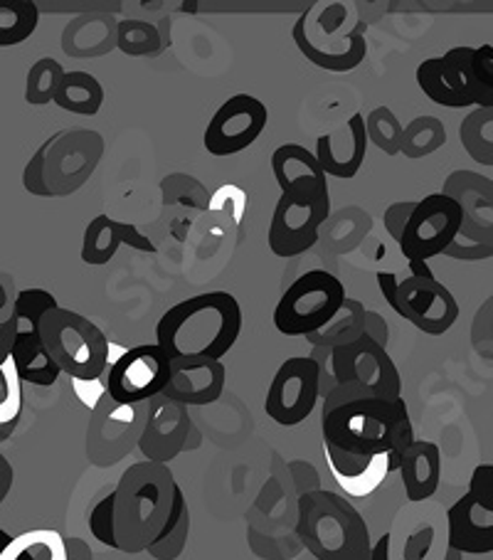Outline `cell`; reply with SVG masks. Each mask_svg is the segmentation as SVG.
Here are the masks:
<instances>
[{
  "label": "cell",
  "instance_id": "obj_1",
  "mask_svg": "<svg viewBox=\"0 0 493 560\" xmlns=\"http://www.w3.org/2000/svg\"><path fill=\"white\" fill-rule=\"evenodd\" d=\"M321 432L324 442L351 455H388L392 475L400 469L404 452L418 440L404 398H378L357 385H336L326 395Z\"/></svg>",
  "mask_w": 493,
  "mask_h": 560
},
{
  "label": "cell",
  "instance_id": "obj_2",
  "mask_svg": "<svg viewBox=\"0 0 493 560\" xmlns=\"http://www.w3.org/2000/svg\"><path fill=\"white\" fill-rule=\"evenodd\" d=\"M242 306L230 292L196 294L171 306L156 326V343L171 361L212 359L232 351L242 334Z\"/></svg>",
  "mask_w": 493,
  "mask_h": 560
},
{
  "label": "cell",
  "instance_id": "obj_3",
  "mask_svg": "<svg viewBox=\"0 0 493 560\" xmlns=\"http://www.w3.org/2000/svg\"><path fill=\"white\" fill-rule=\"evenodd\" d=\"M178 481L168 465L137 462L124 471L114 494L116 550L146 553L171 516Z\"/></svg>",
  "mask_w": 493,
  "mask_h": 560
},
{
  "label": "cell",
  "instance_id": "obj_4",
  "mask_svg": "<svg viewBox=\"0 0 493 560\" xmlns=\"http://www.w3.org/2000/svg\"><path fill=\"white\" fill-rule=\"evenodd\" d=\"M296 534L316 560H371V528L351 501L328 489L298 497Z\"/></svg>",
  "mask_w": 493,
  "mask_h": 560
},
{
  "label": "cell",
  "instance_id": "obj_5",
  "mask_svg": "<svg viewBox=\"0 0 493 560\" xmlns=\"http://www.w3.org/2000/svg\"><path fill=\"white\" fill-rule=\"evenodd\" d=\"M40 336L47 351L70 381H99L109 369L111 343L90 318L57 306L45 314Z\"/></svg>",
  "mask_w": 493,
  "mask_h": 560
},
{
  "label": "cell",
  "instance_id": "obj_6",
  "mask_svg": "<svg viewBox=\"0 0 493 560\" xmlns=\"http://www.w3.org/2000/svg\"><path fill=\"white\" fill-rule=\"evenodd\" d=\"M341 279L326 269H312L286 287L274 306V326L284 336H306L321 331L341 312L345 302Z\"/></svg>",
  "mask_w": 493,
  "mask_h": 560
},
{
  "label": "cell",
  "instance_id": "obj_7",
  "mask_svg": "<svg viewBox=\"0 0 493 560\" xmlns=\"http://www.w3.org/2000/svg\"><path fill=\"white\" fill-rule=\"evenodd\" d=\"M149 402L121 405L109 393L94 405L86 424V459L99 469H109L139 450Z\"/></svg>",
  "mask_w": 493,
  "mask_h": 560
},
{
  "label": "cell",
  "instance_id": "obj_8",
  "mask_svg": "<svg viewBox=\"0 0 493 560\" xmlns=\"http://www.w3.org/2000/svg\"><path fill=\"white\" fill-rule=\"evenodd\" d=\"M447 536L463 556L493 553V465L471 471L463 497L447 511Z\"/></svg>",
  "mask_w": 493,
  "mask_h": 560
},
{
  "label": "cell",
  "instance_id": "obj_9",
  "mask_svg": "<svg viewBox=\"0 0 493 560\" xmlns=\"http://www.w3.org/2000/svg\"><path fill=\"white\" fill-rule=\"evenodd\" d=\"M104 137L94 129H60L45 159V183L52 198L72 196L94 176L104 156Z\"/></svg>",
  "mask_w": 493,
  "mask_h": 560
},
{
  "label": "cell",
  "instance_id": "obj_10",
  "mask_svg": "<svg viewBox=\"0 0 493 560\" xmlns=\"http://www.w3.org/2000/svg\"><path fill=\"white\" fill-rule=\"evenodd\" d=\"M461 208L444 192H430L412 210V218L400 237V253L408 262H427L444 255L459 237Z\"/></svg>",
  "mask_w": 493,
  "mask_h": 560
},
{
  "label": "cell",
  "instance_id": "obj_11",
  "mask_svg": "<svg viewBox=\"0 0 493 560\" xmlns=\"http://www.w3.org/2000/svg\"><path fill=\"white\" fill-rule=\"evenodd\" d=\"M171 359L159 343H141L121 351L104 373L106 393L121 405L149 402L166 390Z\"/></svg>",
  "mask_w": 493,
  "mask_h": 560
},
{
  "label": "cell",
  "instance_id": "obj_12",
  "mask_svg": "<svg viewBox=\"0 0 493 560\" xmlns=\"http://www.w3.org/2000/svg\"><path fill=\"white\" fill-rule=\"evenodd\" d=\"M321 400V371L308 355L286 359L267 388L265 412L282 428H296L312 418Z\"/></svg>",
  "mask_w": 493,
  "mask_h": 560
},
{
  "label": "cell",
  "instance_id": "obj_13",
  "mask_svg": "<svg viewBox=\"0 0 493 560\" xmlns=\"http://www.w3.org/2000/svg\"><path fill=\"white\" fill-rule=\"evenodd\" d=\"M331 371L338 385H357L378 398H402V378L385 346L371 336H361L353 343L338 346L331 353Z\"/></svg>",
  "mask_w": 493,
  "mask_h": 560
},
{
  "label": "cell",
  "instance_id": "obj_14",
  "mask_svg": "<svg viewBox=\"0 0 493 560\" xmlns=\"http://www.w3.org/2000/svg\"><path fill=\"white\" fill-rule=\"evenodd\" d=\"M269 121V109L253 94H235L220 104L202 133V147L210 156L227 159L247 151L262 137Z\"/></svg>",
  "mask_w": 493,
  "mask_h": 560
},
{
  "label": "cell",
  "instance_id": "obj_15",
  "mask_svg": "<svg viewBox=\"0 0 493 560\" xmlns=\"http://www.w3.org/2000/svg\"><path fill=\"white\" fill-rule=\"evenodd\" d=\"M294 45L298 47L308 62L316 65L318 70L326 72H353L361 67L367 55V40H365V25L357 23L351 31L326 33L316 27L312 21V11H304L296 18L292 27Z\"/></svg>",
  "mask_w": 493,
  "mask_h": 560
},
{
  "label": "cell",
  "instance_id": "obj_16",
  "mask_svg": "<svg viewBox=\"0 0 493 560\" xmlns=\"http://www.w3.org/2000/svg\"><path fill=\"white\" fill-rule=\"evenodd\" d=\"M331 215V200L279 196L267 245L277 257H298L318 243L321 225Z\"/></svg>",
  "mask_w": 493,
  "mask_h": 560
},
{
  "label": "cell",
  "instance_id": "obj_17",
  "mask_svg": "<svg viewBox=\"0 0 493 560\" xmlns=\"http://www.w3.org/2000/svg\"><path fill=\"white\" fill-rule=\"evenodd\" d=\"M395 314H400L422 334L442 336L457 324L459 304L439 279L404 277L400 279Z\"/></svg>",
  "mask_w": 493,
  "mask_h": 560
},
{
  "label": "cell",
  "instance_id": "obj_18",
  "mask_svg": "<svg viewBox=\"0 0 493 560\" xmlns=\"http://www.w3.org/2000/svg\"><path fill=\"white\" fill-rule=\"evenodd\" d=\"M192 434V418L186 405L156 395L149 400L146 424L139 442V452L146 462L156 465H171L183 450H188V440Z\"/></svg>",
  "mask_w": 493,
  "mask_h": 560
},
{
  "label": "cell",
  "instance_id": "obj_19",
  "mask_svg": "<svg viewBox=\"0 0 493 560\" xmlns=\"http://www.w3.org/2000/svg\"><path fill=\"white\" fill-rule=\"evenodd\" d=\"M442 192L461 208L459 243L493 245V180L471 171H454Z\"/></svg>",
  "mask_w": 493,
  "mask_h": 560
},
{
  "label": "cell",
  "instance_id": "obj_20",
  "mask_svg": "<svg viewBox=\"0 0 493 560\" xmlns=\"http://www.w3.org/2000/svg\"><path fill=\"white\" fill-rule=\"evenodd\" d=\"M367 147H371V141H367L365 117L363 114H353L341 129L321 133L316 139L314 156L326 176L351 180L363 168Z\"/></svg>",
  "mask_w": 493,
  "mask_h": 560
},
{
  "label": "cell",
  "instance_id": "obj_21",
  "mask_svg": "<svg viewBox=\"0 0 493 560\" xmlns=\"http://www.w3.org/2000/svg\"><path fill=\"white\" fill-rule=\"evenodd\" d=\"M227 369L212 359H178L171 361L168 385L163 395L180 405H212L222 398Z\"/></svg>",
  "mask_w": 493,
  "mask_h": 560
},
{
  "label": "cell",
  "instance_id": "obj_22",
  "mask_svg": "<svg viewBox=\"0 0 493 560\" xmlns=\"http://www.w3.org/2000/svg\"><path fill=\"white\" fill-rule=\"evenodd\" d=\"M272 173L284 196L331 200L328 176L318 166L314 151L302 143H282L272 153Z\"/></svg>",
  "mask_w": 493,
  "mask_h": 560
},
{
  "label": "cell",
  "instance_id": "obj_23",
  "mask_svg": "<svg viewBox=\"0 0 493 560\" xmlns=\"http://www.w3.org/2000/svg\"><path fill=\"white\" fill-rule=\"evenodd\" d=\"M324 455H326V465L336 479V485L345 491V497H353V499L371 497L373 491L380 489L385 485V479L392 475L388 455H375V457L351 455V452L338 450L328 442H324Z\"/></svg>",
  "mask_w": 493,
  "mask_h": 560
},
{
  "label": "cell",
  "instance_id": "obj_24",
  "mask_svg": "<svg viewBox=\"0 0 493 560\" xmlns=\"http://www.w3.org/2000/svg\"><path fill=\"white\" fill-rule=\"evenodd\" d=\"M129 245L139 253H156L151 240L139 233L137 225L131 222L114 220L109 215H96L90 225L84 228L82 237V262L90 267H104L119 253V247Z\"/></svg>",
  "mask_w": 493,
  "mask_h": 560
},
{
  "label": "cell",
  "instance_id": "obj_25",
  "mask_svg": "<svg viewBox=\"0 0 493 560\" xmlns=\"http://www.w3.org/2000/svg\"><path fill=\"white\" fill-rule=\"evenodd\" d=\"M398 475L402 479L404 497L412 504L427 501L437 494L442 481V452L430 440H414L404 452Z\"/></svg>",
  "mask_w": 493,
  "mask_h": 560
},
{
  "label": "cell",
  "instance_id": "obj_26",
  "mask_svg": "<svg viewBox=\"0 0 493 560\" xmlns=\"http://www.w3.org/2000/svg\"><path fill=\"white\" fill-rule=\"evenodd\" d=\"M116 25L119 21L111 13L92 11L64 27L62 33V50L70 57H102L109 55L116 47Z\"/></svg>",
  "mask_w": 493,
  "mask_h": 560
},
{
  "label": "cell",
  "instance_id": "obj_27",
  "mask_svg": "<svg viewBox=\"0 0 493 560\" xmlns=\"http://www.w3.org/2000/svg\"><path fill=\"white\" fill-rule=\"evenodd\" d=\"M11 359L17 375H21V381L37 385V388H50V385H55L57 378L62 375L60 365L55 363L50 351H47L40 334H17Z\"/></svg>",
  "mask_w": 493,
  "mask_h": 560
},
{
  "label": "cell",
  "instance_id": "obj_28",
  "mask_svg": "<svg viewBox=\"0 0 493 560\" xmlns=\"http://www.w3.org/2000/svg\"><path fill=\"white\" fill-rule=\"evenodd\" d=\"M55 104L70 114H80V117H96L104 104V86L92 72L67 70Z\"/></svg>",
  "mask_w": 493,
  "mask_h": 560
},
{
  "label": "cell",
  "instance_id": "obj_29",
  "mask_svg": "<svg viewBox=\"0 0 493 560\" xmlns=\"http://www.w3.org/2000/svg\"><path fill=\"white\" fill-rule=\"evenodd\" d=\"M365 312L367 308L357 302V299L348 296L341 312H338L331 322H328L321 331L308 334L306 341L312 346H321V349H338V346L353 343L355 339L363 336V326H365Z\"/></svg>",
  "mask_w": 493,
  "mask_h": 560
},
{
  "label": "cell",
  "instance_id": "obj_30",
  "mask_svg": "<svg viewBox=\"0 0 493 560\" xmlns=\"http://www.w3.org/2000/svg\"><path fill=\"white\" fill-rule=\"evenodd\" d=\"M188 536H190V509H188L186 494H183V489L178 487L166 526H163L159 538L149 546L146 553L156 560H178L188 546Z\"/></svg>",
  "mask_w": 493,
  "mask_h": 560
},
{
  "label": "cell",
  "instance_id": "obj_31",
  "mask_svg": "<svg viewBox=\"0 0 493 560\" xmlns=\"http://www.w3.org/2000/svg\"><path fill=\"white\" fill-rule=\"evenodd\" d=\"M40 8L33 0H0V47H13L33 37Z\"/></svg>",
  "mask_w": 493,
  "mask_h": 560
},
{
  "label": "cell",
  "instance_id": "obj_32",
  "mask_svg": "<svg viewBox=\"0 0 493 560\" xmlns=\"http://www.w3.org/2000/svg\"><path fill=\"white\" fill-rule=\"evenodd\" d=\"M459 141L479 166H493V109H471L459 127Z\"/></svg>",
  "mask_w": 493,
  "mask_h": 560
},
{
  "label": "cell",
  "instance_id": "obj_33",
  "mask_svg": "<svg viewBox=\"0 0 493 560\" xmlns=\"http://www.w3.org/2000/svg\"><path fill=\"white\" fill-rule=\"evenodd\" d=\"M447 143V129L437 117H418L404 127L402 137V156L404 159H424L439 151Z\"/></svg>",
  "mask_w": 493,
  "mask_h": 560
},
{
  "label": "cell",
  "instance_id": "obj_34",
  "mask_svg": "<svg viewBox=\"0 0 493 560\" xmlns=\"http://www.w3.org/2000/svg\"><path fill=\"white\" fill-rule=\"evenodd\" d=\"M116 47L129 57H153L163 52L166 40L161 37V31H156V25L146 21H119V25H116Z\"/></svg>",
  "mask_w": 493,
  "mask_h": 560
},
{
  "label": "cell",
  "instance_id": "obj_35",
  "mask_svg": "<svg viewBox=\"0 0 493 560\" xmlns=\"http://www.w3.org/2000/svg\"><path fill=\"white\" fill-rule=\"evenodd\" d=\"M64 67L55 60V57H43L37 60L25 77V102L31 106H45L55 104L57 90L64 77Z\"/></svg>",
  "mask_w": 493,
  "mask_h": 560
},
{
  "label": "cell",
  "instance_id": "obj_36",
  "mask_svg": "<svg viewBox=\"0 0 493 560\" xmlns=\"http://www.w3.org/2000/svg\"><path fill=\"white\" fill-rule=\"evenodd\" d=\"M365 131L367 141H371L373 147H378L385 156H398L402 151L404 127L388 106H378V109L367 112Z\"/></svg>",
  "mask_w": 493,
  "mask_h": 560
},
{
  "label": "cell",
  "instance_id": "obj_37",
  "mask_svg": "<svg viewBox=\"0 0 493 560\" xmlns=\"http://www.w3.org/2000/svg\"><path fill=\"white\" fill-rule=\"evenodd\" d=\"M57 299L47 292V289L40 287H31L17 292V302H15V324H17V334L33 331L40 334V324L45 314H50L52 308H57Z\"/></svg>",
  "mask_w": 493,
  "mask_h": 560
},
{
  "label": "cell",
  "instance_id": "obj_38",
  "mask_svg": "<svg viewBox=\"0 0 493 560\" xmlns=\"http://www.w3.org/2000/svg\"><path fill=\"white\" fill-rule=\"evenodd\" d=\"M469 94L477 109H493V45L473 47L469 62Z\"/></svg>",
  "mask_w": 493,
  "mask_h": 560
},
{
  "label": "cell",
  "instance_id": "obj_39",
  "mask_svg": "<svg viewBox=\"0 0 493 560\" xmlns=\"http://www.w3.org/2000/svg\"><path fill=\"white\" fill-rule=\"evenodd\" d=\"M418 84L430 102L444 106V109H469V106L463 104L457 94H454V90L447 82V77H444L442 57H430V60L420 62Z\"/></svg>",
  "mask_w": 493,
  "mask_h": 560
},
{
  "label": "cell",
  "instance_id": "obj_40",
  "mask_svg": "<svg viewBox=\"0 0 493 560\" xmlns=\"http://www.w3.org/2000/svg\"><path fill=\"white\" fill-rule=\"evenodd\" d=\"M23 412V381L17 375L13 359L0 363V428L17 424Z\"/></svg>",
  "mask_w": 493,
  "mask_h": 560
},
{
  "label": "cell",
  "instance_id": "obj_41",
  "mask_svg": "<svg viewBox=\"0 0 493 560\" xmlns=\"http://www.w3.org/2000/svg\"><path fill=\"white\" fill-rule=\"evenodd\" d=\"M471 52L473 47H451L442 55V67H444V77H447L449 86L454 94L469 106H473L471 94H469V62H471Z\"/></svg>",
  "mask_w": 493,
  "mask_h": 560
},
{
  "label": "cell",
  "instance_id": "obj_42",
  "mask_svg": "<svg viewBox=\"0 0 493 560\" xmlns=\"http://www.w3.org/2000/svg\"><path fill=\"white\" fill-rule=\"evenodd\" d=\"M90 530L102 546L116 550V530H114V494L102 497L90 511Z\"/></svg>",
  "mask_w": 493,
  "mask_h": 560
},
{
  "label": "cell",
  "instance_id": "obj_43",
  "mask_svg": "<svg viewBox=\"0 0 493 560\" xmlns=\"http://www.w3.org/2000/svg\"><path fill=\"white\" fill-rule=\"evenodd\" d=\"M50 147H52V137L40 143V149L33 153L23 171V188L31 192V196H37V198H52L50 188H47V183H45V159H47V151H50Z\"/></svg>",
  "mask_w": 493,
  "mask_h": 560
},
{
  "label": "cell",
  "instance_id": "obj_44",
  "mask_svg": "<svg viewBox=\"0 0 493 560\" xmlns=\"http://www.w3.org/2000/svg\"><path fill=\"white\" fill-rule=\"evenodd\" d=\"M414 206H418V200H400V202H392V206L385 210L383 225L395 243H400L404 228H408V222L412 218Z\"/></svg>",
  "mask_w": 493,
  "mask_h": 560
},
{
  "label": "cell",
  "instance_id": "obj_45",
  "mask_svg": "<svg viewBox=\"0 0 493 560\" xmlns=\"http://www.w3.org/2000/svg\"><path fill=\"white\" fill-rule=\"evenodd\" d=\"M432 540H434V528L432 526H424L418 528L414 534L408 538V544H404V560H424L430 553L432 548Z\"/></svg>",
  "mask_w": 493,
  "mask_h": 560
},
{
  "label": "cell",
  "instance_id": "obj_46",
  "mask_svg": "<svg viewBox=\"0 0 493 560\" xmlns=\"http://www.w3.org/2000/svg\"><path fill=\"white\" fill-rule=\"evenodd\" d=\"M15 302H17V287L11 275L0 272V326L13 322L15 316Z\"/></svg>",
  "mask_w": 493,
  "mask_h": 560
},
{
  "label": "cell",
  "instance_id": "obj_47",
  "mask_svg": "<svg viewBox=\"0 0 493 560\" xmlns=\"http://www.w3.org/2000/svg\"><path fill=\"white\" fill-rule=\"evenodd\" d=\"M70 383H72L74 393L80 395V400H82L90 410L106 395V383H104V378H99V381H70Z\"/></svg>",
  "mask_w": 493,
  "mask_h": 560
},
{
  "label": "cell",
  "instance_id": "obj_48",
  "mask_svg": "<svg viewBox=\"0 0 493 560\" xmlns=\"http://www.w3.org/2000/svg\"><path fill=\"white\" fill-rule=\"evenodd\" d=\"M363 334H365V336H371V339H373L375 343H380V346H385V349H388V341H390L388 322H385V318H383L380 314L371 312V308H367V312H365V326H363Z\"/></svg>",
  "mask_w": 493,
  "mask_h": 560
},
{
  "label": "cell",
  "instance_id": "obj_49",
  "mask_svg": "<svg viewBox=\"0 0 493 560\" xmlns=\"http://www.w3.org/2000/svg\"><path fill=\"white\" fill-rule=\"evenodd\" d=\"M378 287L380 294L388 306H392V312L398 308V289H400V277L395 272H378Z\"/></svg>",
  "mask_w": 493,
  "mask_h": 560
},
{
  "label": "cell",
  "instance_id": "obj_50",
  "mask_svg": "<svg viewBox=\"0 0 493 560\" xmlns=\"http://www.w3.org/2000/svg\"><path fill=\"white\" fill-rule=\"evenodd\" d=\"M15 339H17V324H15V316H13V322L0 326V363L11 361Z\"/></svg>",
  "mask_w": 493,
  "mask_h": 560
},
{
  "label": "cell",
  "instance_id": "obj_51",
  "mask_svg": "<svg viewBox=\"0 0 493 560\" xmlns=\"http://www.w3.org/2000/svg\"><path fill=\"white\" fill-rule=\"evenodd\" d=\"M13 481H15V469L11 465V459H8L3 452H0V504H3L8 494H11Z\"/></svg>",
  "mask_w": 493,
  "mask_h": 560
},
{
  "label": "cell",
  "instance_id": "obj_52",
  "mask_svg": "<svg viewBox=\"0 0 493 560\" xmlns=\"http://www.w3.org/2000/svg\"><path fill=\"white\" fill-rule=\"evenodd\" d=\"M64 548H67V560H94V553H92L90 544H84L82 538L67 536L64 538Z\"/></svg>",
  "mask_w": 493,
  "mask_h": 560
},
{
  "label": "cell",
  "instance_id": "obj_53",
  "mask_svg": "<svg viewBox=\"0 0 493 560\" xmlns=\"http://www.w3.org/2000/svg\"><path fill=\"white\" fill-rule=\"evenodd\" d=\"M371 560H392V536L385 534L373 544Z\"/></svg>",
  "mask_w": 493,
  "mask_h": 560
},
{
  "label": "cell",
  "instance_id": "obj_54",
  "mask_svg": "<svg viewBox=\"0 0 493 560\" xmlns=\"http://www.w3.org/2000/svg\"><path fill=\"white\" fill-rule=\"evenodd\" d=\"M410 277H422V279H434L432 269L427 262H410Z\"/></svg>",
  "mask_w": 493,
  "mask_h": 560
},
{
  "label": "cell",
  "instance_id": "obj_55",
  "mask_svg": "<svg viewBox=\"0 0 493 560\" xmlns=\"http://www.w3.org/2000/svg\"><path fill=\"white\" fill-rule=\"evenodd\" d=\"M15 428H17V424H3V428H0V442L11 440V434L15 432Z\"/></svg>",
  "mask_w": 493,
  "mask_h": 560
},
{
  "label": "cell",
  "instance_id": "obj_56",
  "mask_svg": "<svg viewBox=\"0 0 493 560\" xmlns=\"http://www.w3.org/2000/svg\"><path fill=\"white\" fill-rule=\"evenodd\" d=\"M444 560H463V553L461 550H457V548H447V556H444Z\"/></svg>",
  "mask_w": 493,
  "mask_h": 560
}]
</instances>
